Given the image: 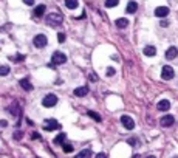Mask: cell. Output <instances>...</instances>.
<instances>
[{
  "instance_id": "cell-20",
  "label": "cell",
  "mask_w": 178,
  "mask_h": 158,
  "mask_svg": "<svg viewBox=\"0 0 178 158\" xmlns=\"http://www.w3.org/2000/svg\"><path fill=\"white\" fill-rule=\"evenodd\" d=\"M91 155H93V153H91V150H88V149H84V150H81V152H79L76 156H77V158H85V156L88 158V156H91Z\"/></svg>"
},
{
  "instance_id": "cell-26",
  "label": "cell",
  "mask_w": 178,
  "mask_h": 158,
  "mask_svg": "<svg viewBox=\"0 0 178 158\" xmlns=\"http://www.w3.org/2000/svg\"><path fill=\"white\" fill-rule=\"evenodd\" d=\"M58 41H59L61 44L65 42V34H64V33H59V34H58Z\"/></svg>"
},
{
  "instance_id": "cell-2",
  "label": "cell",
  "mask_w": 178,
  "mask_h": 158,
  "mask_svg": "<svg viewBox=\"0 0 178 158\" xmlns=\"http://www.w3.org/2000/svg\"><path fill=\"white\" fill-rule=\"evenodd\" d=\"M56 104H58V96H56V95H53V93L47 95V96L42 99V105H44V107H47V109L54 107Z\"/></svg>"
},
{
  "instance_id": "cell-18",
  "label": "cell",
  "mask_w": 178,
  "mask_h": 158,
  "mask_svg": "<svg viewBox=\"0 0 178 158\" xmlns=\"http://www.w3.org/2000/svg\"><path fill=\"white\" fill-rule=\"evenodd\" d=\"M136 9H138V5H136V2H129V5H127V12H129V14H133V12H136Z\"/></svg>"
},
{
  "instance_id": "cell-30",
  "label": "cell",
  "mask_w": 178,
  "mask_h": 158,
  "mask_svg": "<svg viewBox=\"0 0 178 158\" xmlns=\"http://www.w3.org/2000/svg\"><path fill=\"white\" fill-rule=\"evenodd\" d=\"M25 5H28V6H33L34 5V0H23Z\"/></svg>"
},
{
  "instance_id": "cell-6",
  "label": "cell",
  "mask_w": 178,
  "mask_h": 158,
  "mask_svg": "<svg viewBox=\"0 0 178 158\" xmlns=\"http://www.w3.org/2000/svg\"><path fill=\"white\" fill-rule=\"evenodd\" d=\"M121 124L124 126V129H127V130L135 129V121L132 120V116H127V115L121 116Z\"/></svg>"
},
{
  "instance_id": "cell-31",
  "label": "cell",
  "mask_w": 178,
  "mask_h": 158,
  "mask_svg": "<svg viewBox=\"0 0 178 158\" xmlns=\"http://www.w3.org/2000/svg\"><path fill=\"white\" fill-rule=\"evenodd\" d=\"M90 81H91V82H96L98 79H96V76H94V74H90Z\"/></svg>"
},
{
  "instance_id": "cell-11",
  "label": "cell",
  "mask_w": 178,
  "mask_h": 158,
  "mask_svg": "<svg viewBox=\"0 0 178 158\" xmlns=\"http://www.w3.org/2000/svg\"><path fill=\"white\" fill-rule=\"evenodd\" d=\"M178 56V48L176 47H170L167 51H166V59L167 61H172V59H175Z\"/></svg>"
},
{
  "instance_id": "cell-16",
  "label": "cell",
  "mask_w": 178,
  "mask_h": 158,
  "mask_svg": "<svg viewBox=\"0 0 178 158\" xmlns=\"http://www.w3.org/2000/svg\"><path fill=\"white\" fill-rule=\"evenodd\" d=\"M64 140H65V133H59L56 138L53 140V143L56 144V146H64V143H65Z\"/></svg>"
},
{
  "instance_id": "cell-33",
  "label": "cell",
  "mask_w": 178,
  "mask_h": 158,
  "mask_svg": "<svg viewBox=\"0 0 178 158\" xmlns=\"http://www.w3.org/2000/svg\"><path fill=\"white\" fill-rule=\"evenodd\" d=\"M96 156H98V158H99V156H101V158H105L107 153H96Z\"/></svg>"
},
{
  "instance_id": "cell-17",
  "label": "cell",
  "mask_w": 178,
  "mask_h": 158,
  "mask_svg": "<svg viewBox=\"0 0 178 158\" xmlns=\"http://www.w3.org/2000/svg\"><path fill=\"white\" fill-rule=\"evenodd\" d=\"M115 23H116L118 28H126V26L129 25V20H127V19H124V17H121V19H118Z\"/></svg>"
},
{
  "instance_id": "cell-19",
  "label": "cell",
  "mask_w": 178,
  "mask_h": 158,
  "mask_svg": "<svg viewBox=\"0 0 178 158\" xmlns=\"http://www.w3.org/2000/svg\"><path fill=\"white\" fill-rule=\"evenodd\" d=\"M65 6L68 9H76L77 8V0H65Z\"/></svg>"
},
{
  "instance_id": "cell-34",
  "label": "cell",
  "mask_w": 178,
  "mask_h": 158,
  "mask_svg": "<svg viewBox=\"0 0 178 158\" xmlns=\"http://www.w3.org/2000/svg\"><path fill=\"white\" fill-rule=\"evenodd\" d=\"M33 138H34V140H36V138L39 140V138H40V135H39V133H33Z\"/></svg>"
},
{
  "instance_id": "cell-14",
  "label": "cell",
  "mask_w": 178,
  "mask_h": 158,
  "mask_svg": "<svg viewBox=\"0 0 178 158\" xmlns=\"http://www.w3.org/2000/svg\"><path fill=\"white\" fill-rule=\"evenodd\" d=\"M20 87H22L23 90H26V91H31V90H33V85H31V82H30V79H26V77L20 79Z\"/></svg>"
},
{
  "instance_id": "cell-12",
  "label": "cell",
  "mask_w": 178,
  "mask_h": 158,
  "mask_svg": "<svg viewBox=\"0 0 178 158\" xmlns=\"http://www.w3.org/2000/svg\"><path fill=\"white\" fill-rule=\"evenodd\" d=\"M157 107H158V110H160V112H167V110L170 109V102H169L167 99H161V101L158 102Z\"/></svg>"
},
{
  "instance_id": "cell-5",
  "label": "cell",
  "mask_w": 178,
  "mask_h": 158,
  "mask_svg": "<svg viewBox=\"0 0 178 158\" xmlns=\"http://www.w3.org/2000/svg\"><path fill=\"white\" fill-rule=\"evenodd\" d=\"M51 62L54 65H62V64L67 62V56L64 54V53H61V51H56L53 54V58H51Z\"/></svg>"
},
{
  "instance_id": "cell-32",
  "label": "cell",
  "mask_w": 178,
  "mask_h": 158,
  "mask_svg": "<svg viewBox=\"0 0 178 158\" xmlns=\"http://www.w3.org/2000/svg\"><path fill=\"white\" fill-rule=\"evenodd\" d=\"M0 126H2V127H6V126H8V123H6L5 120H2V121H0Z\"/></svg>"
},
{
  "instance_id": "cell-29",
  "label": "cell",
  "mask_w": 178,
  "mask_h": 158,
  "mask_svg": "<svg viewBox=\"0 0 178 158\" xmlns=\"http://www.w3.org/2000/svg\"><path fill=\"white\" fill-rule=\"evenodd\" d=\"M14 138H16V140H20V138H22V132H20V130H17L16 133H14Z\"/></svg>"
},
{
  "instance_id": "cell-3",
  "label": "cell",
  "mask_w": 178,
  "mask_h": 158,
  "mask_svg": "<svg viewBox=\"0 0 178 158\" xmlns=\"http://www.w3.org/2000/svg\"><path fill=\"white\" fill-rule=\"evenodd\" d=\"M173 76H175L173 68L170 67V65H164L163 70H161V77L164 79V81H170V79H173Z\"/></svg>"
},
{
  "instance_id": "cell-23",
  "label": "cell",
  "mask_w": 178,
  "mask_h": 158,
  "mask_svg": "<svg viewBox=\"0 0 178 158\" xmlns=\"http://www.w3.org/2000/svg\"><path fill=\"white\" fill-rule=\"evenodd\" d=\"M11 61H14V62H22L25 59V54H17V56H9Z\"/></svg>"
},
{
  "instance_id": "cell-15",
  "label": "cell",
  "mask_w": 178,
  "mask_h": 158,
  "mask_svg": "<svg viewBox=\"0 0 178 158\" xmlns=\"http://www.w3.org/2000/svg\"><path fill=\"white\" fill-rule=\"evenodd\" d=\"M45 12V5H37V8L34 9V17H42Z\"/></svg>"
},
{
  "instance_id": "cell-4",
  "label": "cell",
  "mask_w": 178,
  "mask_h": 158,
  "mask_svg": "<svg viewBox=\"0 0 178 158\" xmlns=\"http://www.w3.org/2000/svg\"><path fill=\"white\" fill-rule=\"evenodd\" d=\"M33 42H34V47H36V48H44V47H47V44H48V39H47L45 34H37V36L33 39Z\"/></svg>"
},
{
  "instance_id": "cell-10",
  "label": "cell",
  "mask_w": 178,
  "mask_h": 158,
  "mask_svg": "<svg viewBox=\"0 0 178 158\" xmlns=\"http://www.w3.org/2000/svg\"><path fill=\"white\" fill-rule=\"evenodd\" d=\"M74 96H77V98H84V96H87L88 95V87H77V88H74Z\"/></svg>"
},
{
  "instance_id": "cell-24",
  "label": "cell",
  "mask_w": 178,
  "mask_h": 158,
  "mask_svg": "<svg viewBox=\"0 0 178 158\" xmlns=\"http://www.w3.org/2000/svg\"><path fill=\"white\" fill-rule=\"evenodd\" d=\"M8 73H9V67H8V65H2V68H0V74L6 76Z\"/></svg>"
},
{
  "instance_id": "cell-13",
  "label": "cell",
  "mask_w": 178,
  "mask_h": 158,
  "mask_svg": "<svg viewBox=\"0 0 178 158\" xmlns=\"http://www.w3.org/2000/svg\"><path fill=\"white\" fill-rule=\"evenodd\" d=\"M144 54H146L147 58H153V56L157 54V48H155L153 45H146V47H144Z\"/></svg>"
},
{
  "instance_id": "cell-27",
  "label": "cell",
  "mask_w": 178,
  "mask_h": 158,
  "mask_svg": "<svg viewBox=\"0 0 178 158\" xmlns=\"http://www.w3.org/2000/svg\"><path fill=\"white\" fill-rule=\"evenodd\" d=\"M115 74V68L113 67H108L107 68V76H113Z\"/></svg>"
},
{
  "instance_id": "cell-8",
  "label": "cell",
  "mask_w": 178,
  "mask_h": 158,
  "mask_svg": "<svg viewBox=\"0 0 178 158\" xmlns=\"http://www.w3.org/2000/svg\"><path fill=\"white\" fill-rule=\"evenodd\" d=\"M173 123H175V118H173L172 115L161 116V120H160V124H161L163 127H169V126H172Z\"/></svg>"
},
{
  "instance_id": "cell-28",
  "label": "cell",
  "mask_w": 178,
  "mask_h": 158,
  "mask_svg": "<svg viewBox=\"0 0 178 158\" xmlns=\"http://www.w3.org/2000/svg\"><path fill=\"white\" fill-rule=\"evenodd\" d=\"M129 144H130V146H138V140L130 138V140H129Z\"/></svg>"
},
{
  "instance_id": "cell-21",
  "label": "cell",
  "mask_w": 178,
  "mask_h": 158,
  "mask_svg": "<svg viewBox=\"0 0 178 158\" xmlns=\"http://www.w3.org/2000/svg\"><path fill=\"white\" fill-rule=\"evenodd\" d=\"M87 115H88V116H91L93 120H94V121H98V123H101V121H102V118H101V116H99V113H96V112L88 110V112H87Z\"/></svg>"
},
{
  "instance_id": "cell-9",
  "label": "cell",
  "mask_w": 178,
  "mask_h": 158,
  "mask_svg": "<svg viewBox=\"0 0 178 158\" xmlns=\"http://www.w3.org/2000/svg\"><path fill=\"white\" fill-rule=\"evenodd\" d=\"M167 14H169V8L167 6H158L157 9H155V16L157 17H167Z\"/></svg>"
},
{
  "instance_id": "cell-22",
  "label": "cell",
  "mask_w": 178,
  "mask_h": 158,
  "mask_svg": "<svg viewBox=\"0 0 178 158\" xmlns=\"http://www.w3.org/2000/svg\"><path fill=\"white\" fill-rule=\"evenodd\" d=\"M118 3H119V0H105L107 8H115V6H118Z\"/></svg>"
},
{
  "instance_id": "cell-25",
  "label": "cell",
  "mask_w": 178,
  "mask_h": 158,
  "mask_svg": "<svg viewBox=\"0 0 178 158\" xmlns=\"http://www.w3.org/2000/svg\"><path fill=\"white\" fill-rule=\"evenodd\" d=\"M64 150H65L67 153H70V152L73 150V147H71V144H65V143H64Z\"/></svg>"
},
{
  "instance_id": "cell-1",
  "label": "cell",
  "mask_w": 178,
  "mask_h": 158,
  "mask_svg": "<svg viewBox=\"0 0 178 158\" xmlns=\"http://www.w3.org/2000/svg\"><path fill=\"white\" fill-rule=\"evenodd\" d=\"M62 20H64V17L61 14H58V12H51V14L47 17V25H50V26H59V25H62Z\"/></svg>"
},
{
  "instance_id": "cell-7",
  "label": "cell",
  "mask_w": 178,
  "mask_h": 158,
  "mask_svg": "<svg viewBox=\"0 0 178 158\" xmlns=\"http://www.w3.org/2000/svg\"><path fill=\"white\" fill-rule=\"evenodd\" d=\"M44 129H45L47 132H53V130H56V129H61V126H59V123H58L56 120H45Z\"/></svg>"
}]
</instances>
